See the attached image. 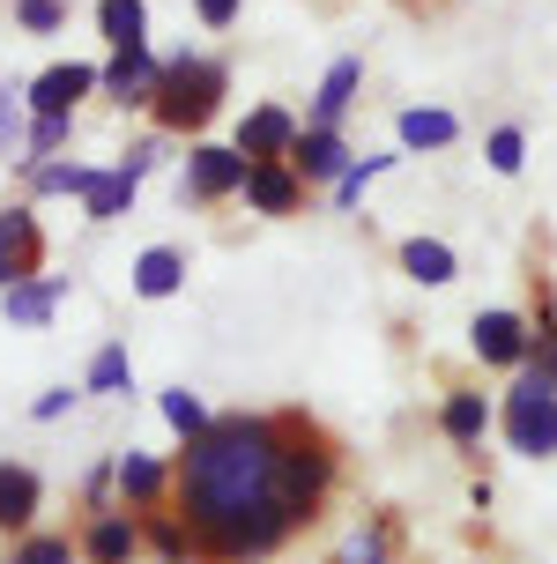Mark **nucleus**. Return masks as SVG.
Instances as JSON below:
<instances>
[{"label":"nucleus","mask_w":557,"mask_h":564,"mask_svg":"<svg viewBox=\"0 0 557 564\" xmlns=\"http://www.w3.org/2000/svg\"><path fill=\"white\" fill-rule=\"evenodd\" d=\"M157 409H164V423L179 431V438H201V431L216 423V416H208V401L186 394V387H164V401H157Z\"/></svg>","instance_id":"c756f323"},{"label":"nucleus","mask_w":557,"mask_h":564,"mask_svg":"<svg viewBox=\"0 0 557 564\" xmlns=\"http://www.w3.org/2000/svg\"><path fill=\"white\" fill-rule=\"evenodd\" d=\"M164 67H171V59H157L149 45H135V53H111V59H105V89L119 97V105H157Z\"/></svg>","instance_id":"ddd939ff"},{"label":"nucleus","mask_w":557,"mask_h":564,"mask_svg":"<svg viewBox=\"0 0 557 564\" xmlns=\"http://www.w3.org/2000/svg\"><path fill=\"white\" fill-rule=\"evenodd\" d=\"M401 275L424 282V290H446V282L461 275V260H453L446 238H409V246H401Z\"/></svg>","instance_id":"412c9836"},{"label":"nucleus","mask_w":557,"mask_h":564,"mask_svg":"<svg viewBox=\"0 0 557 564\" xmlns=\"http://www.w3.org/2000/svg\"><path fill=\"white\" fill-rule=\"evenodd\" d=\"M97 30H105L111 53H135V45H149V8L141 0H97Z\"/></svg>","instance_id":"5701e85b"},{"label":"nucleus","mask_w":557,"mask_h":564,"mask_svg":"<svg viewBox=\"0 0 557 564\" xmlns=\"http://www.w3.org/2000/svg\"><path fill=\"white\" fill-rule=\"evenodd\" d=\"M282 416H216L171 460V506L186 512L208 564H268L298 520L276 490Z\"/></svg>","instance_id":"f257e3e1"},{"label":"nucleus","mask_w":557,"mask_h":564,"mask_svg":"<svg viewBox=\"0 0 557 564\" xmlns=\"http://www.w3.org/2000/svg\"><path fill=\"white\" fill-rule=\"evenodd\" d=\"M334 468H342V453H334V438L320 431L312 416H298V409H282V453H276V490H282V512L306 528L312 512L328 506L334 490Z\"/></svg>","instance_id":"f03ea898"},{"label":"nucleus","mask_w":557,"mask_h":564,"mask_svg":"<svg viewBox=\"0 0 557 564\" xmlns=\"http://www.w3.org/2000/svg\"><path fill=\"white\" fill-rule=\"evenodd\" d=\"M528 365L557 387V319H550V312H535V357H528Z\"/></svg>","instance_id":"f704fd0d"},{"label":"nucleus","mask_w":557,"mask_h":564,"mask_svg":"<svg viewBox=\"0 0 557 564\" xmlns=\"http://www.w3.org/2000/svg\"><path fill=\"white\" fill-rule=\"evenodd\" d=\"M83 564H135L149 542H141V512L135 506H97L83 520Z\"/></svg>","instance_id":"0eeeda50"},{"label":"nucleus","mask_w":557,"mask_h":564,"mask_svg":"<svg viewBox=\"0 0 557 564\" xmlns=\"http://www.w3.org/2000/svg\"><path fill=\"white\" fill-rule=\"evenodd\" d=\"M67 134H75V112H30L23 164H45V156H60V149H67Z\"/></svg>","instance_id":"c85d7f7f"},{"label":"nucleus","mask_w":557,"mask_h":564,"mask_svg":"<svg viewBox=\"0 0 557 564\" xmlns=\"http://www.w3.org/2000/svg\"><path fill=\"white\" fill-rule=\"evenodd\" d=\"M499 438L521 460H557V387L535 365H521L513 387L499 394Z\"/></svg>","instance_id":"7ed1b4c3"},{"label":"nucleus","mask_w":557,"mask_h":564,"mask_svg":"<svg viewBox=\"0 0 557 564\" xmlns=\"http://www.w3.org/2000/svg\"><path fill=\"white\" fill-rule=\"evenodd\" d=\"M469 349H475V365H491V371H521L535 357V319H521V312H475L469 319Z\"/></svg>","instance_id":"423d86ee"},{"label":"nucleus","mask_w":557,"mask_h":564,"mask_svg":"<svg viewBox=\"0 0 557 564\" xmlns=\"http://www.w3.org/2000/svg\"><path fill=\"white\" fill-rule=\"evenodd\" d=\"M246 200H253V216H298V200H306V171L290 164V156H253Z\"/></svg>","instance_id":"1a4fd4ad"},{"label":"nucleus","mask_w":557,"mask_h":564,"mask_svg":"<svg viewBox=\"0 0 557 564\" xmlns=\"http://www.w3.org/2000/svg\"><path fill=\"white\" fill-rule=\"evenodd\" d=\"M246 171L253 156L231 141H201L194 156H186V171H179V200H231V194H246Z\"/></svg>","instance_id":"39448f33"},{"label":"nucleus","mask_w":557,"mask_h":564,"mask_svg":"<svg viewBox=\"0 0 557 564\" xmlns=\"http://www.w3.org/2000/svg\"><path fill=\"white\" fill-rule=\"evenodd\" d=\"M223 89H231V67L223 59H171L164 67V89H157V127L164 134H194V127H208V119L223 112Z\"/></svg>","instance_id":"20e7f679"},{"label":"nucleus","mask_w":557,"mask_h":564,"mask_svg":"<svg viewBox=\"0 0 557 564\" xmlns=\"http://www.w3.org/2000/svg\"><path fill=\"white\" fill-rule=\"evenodd\" d=\"M357 83H364V59H357V53H342L328 75H320V97H312L306 127H342V112L357 105Z\"/></svg>","instance_id":"f3484780"},{"label":"nucleus","mask_w":557,"mask_h":564,"mask_svg":"<svg viewBox=\"0 0 557 564\" xmlns=\"http://www.w3.org/2000/svg\"><path fill=\"white\" fill-rule=\"evenodd\" d=\"M83 387L89 394H135V357H127V341H97Z\"/></svg>","instance_id":"b1692460"},{"label":"nucleus","mask_w":557,"mask_h":564,"mask_svg":"<svg viewBox=\"0 0 557 564\" xmlns=\"http://www.w3.org/2000/svg\"><path fill=\"white\" fill-rule=\"evenodd\" d=\"M179 290H186V253H179V246H149V253L135 260V297L164 305V297H179Z\"/></svg>","instance_id":"aec40b11"},{"label":"nucleus","mask_w":557,"mask_h":564,"mask_svg":"<svg viewBox=\"0 0 557 564\" xmlns=\"http://www.w3.org/2000/svg\"><path fill=\"white\" fill-rule=\"evenodd\" d=\"M89 89H105V67H83V59H60V67H45L38 83H30V112H75Z\"/></svg>","instance_id":"9b49d317"},{"label":"nucleus","mask_w":557,"mask_h":564,"mask_svg":"<svg viewBox=\"0 0 557 564\" xmlns=\"http://www.w3.org/2000/svg\"><path fill=\"white\" fill-rule=\"evenodd\" d=\"M89 387H45V394L30 401V423H60V416H75V401H83Z\"/></svg>","instance_id":"72a5a7b5"},{"label":"nucleus","mask_w":557,"mask_h":564,"mask_svg":"<svg viewBox=\"0 0 557 564\" xmlns=\"http://www.w3.org/2000/svg\"><path fill=\"white\" fill-rule=\"evenodd\" d=\"M23 171H30L38 194H75V200H89V186L105 178L97 164H53V156H45V164H23Z\"/></svg>","instance_id":"a878e982"},{"label":"nucleus","mask_w":557,"mask_h":564,"mask_svg":"<svg viewBox=\"0 0 557 564\" xmlns=\"http://www.w3.org/2000/svg\"><path fill=\"white\" fill-rule=\"evenodd\" d=\"M439 431H446V446H461V453H475L491 431H499V401L483 394V387H446V401H439Z\"/></svg>","instance_id":"6e6552de"},{"label":"nucleus","mask_w":557,"mask_h":564,"mask_svg":"<svg viewBox=\"0 0 557 564\" xmlns=\"http://www.w3.org/2000/svg\"><path fill=\"white\" fill-rule=\"evenodd\" d=\"M394 134H401V149H453L461 141V119L431 112V105H409V112L394 119Z\"/></svg>","instance_id":"4be33fe9"},{"label":"nucleus","mask_w":557,"mask_h":564,"mask_svg":"<svg viewBox=\"0 0 557 564\" xmlns=\"http://www.w3.org/2000/svg\"><path fill=\"white\" fill-rule=\"evenodd\" d=\"M8 564H83V542L67 535H45V528H30V535L8 542Z\"/></svg>","instance_id":"cd10ccee"},{"label":"nucleus","mask_w":557,"mask_h":564,"mask_svg":"<svg viewBox=\"0 0 557 564\" xmlns=\"http://www.w3.org/2000/svg\"><path fill=\"white\" fill-rule=\"evenodd\" d=\"M290 164L306 171V186H334V178L350 171V141L334 134V127H306L298 149H290Z\"/></svg>","instance_id":"dca6fc26"},{"label":"nucleus","mask_w":557,"mask_h":564,"mask_svg":"<svg viewBox=\"0 0 557 564\" xmlns=\"http://www.w3.org/2000/svg\"><path fill=\"white\" fill-rule=\"evenodd\" d=\"M387 164H394V156H350V171H342V178L328 186V194H334V208H357V200H364V186H372V178H379Z\"/></svg>","instance_id":"7c9ffc66"},{"label":"nucleus","mask_w":557,"mask_h":564,"mask_svg":"<svg viewBox=\"0 0 557 564\" xmlns=\"http://www.w3.org/2000/svg\"><path fill=\"white\" fill-rule=\"evenodd\" d=\"M67 290H75L67 275H23V282H8V290H0V319H8V327H53V312L67 305Z\"/></svg>","instance_id":"9d476101"},{"label":"nucleus","mask_w":557,"mask_h":564,"mask_svg":"<svg viewBox=\"0 0 557 564\" xmlns=\"http://www.w3.org/2000/svg\"><path fill=\"white\" fill-rule=\"evenodd\" d=\"M238 8H246V0H194V15L208 30H231V23H238Z\"/></svg>","instance_id":"4c0bfd02"},{"label":"nucleus","mask_w":557,"mask_h":564,"mask_svg":"<svg viewBox=\"0 0 557 564\" xmlns=\"http://www.w3.org/2000/svg\"><path fill=\"white\" fill-rule=\"evenodd\" d=\"M23 112H15V97H8V89H0V156H15V164H23Z\"/></svg>","instance_id":"c9c22d12"},{"label":"nucleus","mask_w":557,"mask_h":564,"mask_svg":"<svg viewBox=\"0 0 557 564\" xmlns=\"http://www.w3.org/2000/svg\"><path fill=\"white\" fill-rule=\"evenodd\" d=\"M15 23H23L30 37H53V30L67 23V0H15Z\"/></svg>","instance_id":"473e14b6"},{"label":"nucleus","mask_w":557,"mask_h":564,"mask_svg":"<svg viewBox=\"0 0 557 564\" xmlns=\"http://www.w3.org/2000/svg\"><path fill=\"white\" fill-rule=\"evenodd\" d=\"M483 156H491V171H499V178H513V171L528 164V134H521V127H499V134L483 141Z\"/></svg>","instance_id":"2f4dec72"},{"label":"nucleus","mask_w":557,"mask_h":564,"mask_svg":"<svg viewBox=\"0 0 557 564\" xmlns=\"http://www.w3.org/2000/svg\"><path fill=\"white\" fill-rule=\"evenodd\" d=\"M157 164H164V141H135V149L119 156V171H135V178H149Z\"/></svg>","instance_id":"e433bc0d"},{"label":"nucleus","mask_w":557,"mask_h":564,"mask_svg":"<svg viewBox=\"0 0 557 564\" xmlns=\"http://www.w3.org/2000/svg\"><path fill=\"white\" fill-rule=\"evenodd\" d=\"M334 564H394V528H387V520L350 528V535H342V550H334Z\"/></svg>","instance_id":"bb28decb"},{"label":"nucleus","mask_w":557,"mask_h":564,"mask_svg":"<svg viewBox=\"0 0 557 564\" xmlns=\"http://www.w3.org/2000/svg\"><path fill=\"white\" fill-rule=\"evenodd\" d=\"M164 498H171V468L157 460V453L127 446V453H119V506H135V512H157Z\"/></svg>","instance_id":"2eb2a0df"},{"label":"nucleus","mask_w":557,"mask_h":564,"mask_svg":"<svg viewBox=\"0 0 557 564\" xmlns=\"http://www.w3.org/2000/svg\"><path fill=\"white\" fill-rule=\"evenodd\" d=\"M38 260H45V230H38V216H30V208H0V290L23 282V275H38Z\"/></svg>","instance_id":"f8f14e48"},{"label":"nucleus","mask_w":557,"mask_h":564,"mask_svg":"<svg viewBox=\"0 0 557 564\" xmlns=\"http://www.w3.org/2000/svg\"><path fill=\"white\" fill-rule=\"evenodd\" d=\"M45 512V482L23 460H0V535H30Z\"/></svg>","instance_id":"4468645a"},{"label":"nucleus","mask_w":557,"mask_h":564,"mask_svg":"<svg viewBox=\"0 0 557 564\" xmlns=\"http://www.w3.org/2000/svg\"><path fill=\"white\" fill-rule=\"evenodd\" d=\"M141 542L157 550V564H194L201 557V542H194V528H186V512L179 506H157V512H141Z\"/></svg>","instance_id":"6ab92c4d"},{"label":"nucleus","mask_w":557,"mask_h":564,"mask_svg":"<svg viewBox=\"0 0 557 564\" xmlns=\"http://www.w3.org/2000/svg\"><path fill=\"white\" fill-rule=\"evenodd\" d=\"M298 134H306V127L282 112V105H260V112H246V127H238V149H246V156H290Z\"/></svg>","instance_id":"a211bd4d"},{"label":"nucleus","mask_w":557,"mask_h":564,"mask_svg":"<svg viewBox=\"0 0 557 564\" xmlns=\"http://www.w3.org/2000/svg\"><path fill=\"white\" fill-rule=\"evenodd\" d=\"M135 186H141L135 171H119V164H111L105 178H97V186H89L83 216H89V224H119V216H127V208H135Z\"/></svg>","instance_id":"393cba45"}]
</instances>
